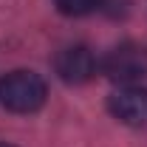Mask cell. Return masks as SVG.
<instances>
[{
	"instance_id": "obj_1",
	"label": "cell",
	"mask_w": 147,
	"mask_h": 147,
	"mask_svg": "<svg viewBox=\"0 0 147 147\" xmlns=\"http://www.w3.org/2000/svg\"><path fill=\"white\" fill-rule=\"evenodd\" d=\"M48 85L34 71H11L0 79V105L11 113H34L45 105Z\"/></svg>"
},
{
	"instance_id": "obj_2",
	"label": "cell",
	"mask_w": 147,
	"mask_h": 147,
	"mask_svg": "<svg viewBox=\"0 0 147 147\" xmlns=\"http://www.w3.org/2000/svg\"><path fill=\"white\" fill-rule=\"evenodd\" d=\"M102 74L119 85H142L147 79V48L136 42H122L110 48L102 59Z\"/></svg>"
},
{
	"instance_id": "obj_3",
	"label": "cell",
	"mask_w": 147,
	"mask_h": 147,
	"mask_svg": "<svg viewBox=\"0 0 147 147\" xmlns=\"http://www.w3.org/2000/svg\"><path fill=\"white\" fill-rule=\"evenodd\" d=\"M96 68H99V62L91 54V48H85V45H68V48H62L54 57L57 76L62 82H68V85H85V82H91Z\"/></svg>"
},
{
	"instance_id": "obj_4",
	"label": "cell",
	"mask_w": 147,
	"mask_h": 147,
	"mask_svg": "<svg viewBox=\"0 0 147 147\" xmlns=\"http://www.w3.org/2000/svg\"><path fill=\"white\" fill-rule=\"evenodd\" d=\"M108 110L122 125H130V127L147 125V88L122 85L119 91H113L108 96Z\"/></svg>"
},
{
	"instance_id": "obj_5",
	"label": "cell",
	"mask_w": 147,
	"mask_h": 147,
	"mask_svg": "<svg viewBox=\"0 0 147 147\" xmlns=\"http://www.w3.org/2000/svg\"><path fill=\"white\" fill-rule=\"evenodd\" d=\"M54 6L68 17H85L102 6V0H54Z\"/></svg>"
},
{
	"instance_id": "obj_6",
	"label": "cell",
	"mask_w": 147,
	"mask_h": 147,
	"mask_svg": "<svg viewBox=\"0 0 147 147\" xmlns=\"http://www.w3.org/2000/svg\"><path fill=\"white\" fill-rule=\"evenodd\" d=\"M0 147H11V144H3V142H0Z\"/></svg>"
}]
</instances>
